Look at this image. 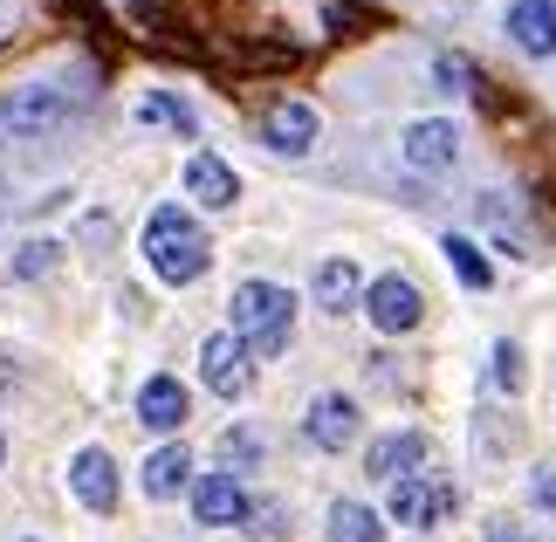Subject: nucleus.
<instances>
[{
    "label": "nucleus",
    "mask_w": 556,
    "mask_h": 542,
    "mask_svg": "<svg viewBox=\"0 0 556 542\" xmlns=\"http://www.w3.org/2000/svg\"><path fill=\"white\" fill-rule=\"evenodd\" d=\"M144 262H152L159 281H173V289H186V281H200L213 248L200 220H192L186 206H152V220H144Z\"/></svg>",
    "instance_id": "1"
},
{
    "label": "nucleus",
    "mask_w": 556,
    "mask_h": 542,
    "mask_svg": "<svg viewBox=\"0 0 556 542\" xmlns=\"http://www.w3.org/2000/svg\"><path fill=\"white\" fill-rule=\"evenodd\" d=\"M295 330V302L275 281H241L233 289V337H241L248 357H282Z\"/></svg>",
    "instance_id": "2"
},
{
    "label": "nucleus",
    "mask_w": 556,
    "mask_h": 542,
    "mask_svg": "<svg viewBox=\"0 0 556 542\" xmlns=\"http://www.w3.org/2000/svg\"><path fill=\"white\" fill-rule=\"evenodd\" d=\"M97 90L90 83H21V90H8L0 97V131H14V138H49V131H62L70 124V111H83Z\"/></svg>",
    "instance_id": "3"
},
{
    "label": "nucleus",
    "mask_w": 556,
    "mask_h": 542,
    "mask_svg": "<svg viewBox=\"0 0 556 542\" xmlns=\"http://www.w3.org/2000/svg\"><path fill=\"white\" fill-rule=\"evenodd\" d=\"M454 515V488L433 481V474H405V481H392V522L405 529H433Z\"/></svg>",
    "instance_id": "4"
},
{
    "label": "nucleus",
    "mask_w": 556,
    "mask_h": 542,
    "mask_svg": "<svg viewBox=\"0 0 556 542\" xmlns=\"http://www.w3.org/2000/svg\"><path fill=\"white\" fill-rule=\"evenodd\" d=\"M365 310H371V323H378L384 337H405V330H419L426 302H419V289L405 275H378L371 289H365Z\"/></svg>",
    "instance_id": "5"
},
{
    "label": "nucleus",
    "mask_w": 556,
    "mask_h": 542,
    "mask_svg": "<svg viewBox=\"0 0 556 542\" xmlns=\"http://www.w3.org/2000/svg\"><path fill=\"white\" fill-rule=\"evenodd\" d=\"M200 378H206V392H220V399H241V392H248L254 357L241 351V337H233V330L206 337V351H200Z\"/></svg>",
    "instance_id": "6"
},
{
    "label": "nucleus",
    "mask_w": 556,
    "mask_h": 542,
    "mask_svg": "<svg viewBox=\"0 0 556 542\" xmlns=\"http://www.w3.org/2000/svg\"><path fill=\"white\" fill-rule=\"evenodd\" d=\"M192 515H200L206 529L248 522V488L233 481V474H200V481H192Z\"/></svg>",
    "instance_id": "7"
},
{
    "label": "nucleus",
    "mask_w": 556,
    "mask_h": 542,
    "mask_svg": "<svg viewBox=\"0 0 556 542\" xmlns=\"http://www.w3.org/2000/svg\"><path fill=\"white\" fill-rule=\"evenodd\" d=\"M70 488H76V502H83V508L111 515V508H117V461H111L103 446H83L76 461H70Z\"/></svg>",
    "instance_id": "8"
},
{
    "label": "nucleus",
    "mask_w": 556,
    "mask_h": 542,
    "mask_svg": "<svg viewBox=\"0 0 556 542\" xmlns=\"http://www.w3.org/2000/svg\"><path fill=\"white\" fill-rule=\"evenodd\" d=\"M303 432L324 453H344L351 440H357V399H344V392H324L309 405V419H303Z\"/></svg>",
    "instance_id": "9"
},
{
    "label": "nucleus",
    "mask_w": 556,
    "mask_h": 542,
    "mask_svg": "<svg viewBox=\"0 0 556 542\" xmlns=\"http://www.w3.org/2000/svg\"><path fill=\"white\" fill-rule=\"evenodd\" d=\"M262 144L282 151V159H303V151L316 144V111L309 103H275V111L262 117Z\"/></svg>",
    "instance_id": "10"
},
{
    "label": "nucleus",
    "mask_w": 556,
    "mask_h": 542,
    "mask_svg": "<svg viewBox=\"0 0 556 542\" xmlns=\"http://www.w3.org/2000/svg\"><path fill=\"white\" fill-rule=\"evenodd\" d=\"M508 41L522 55H556V0H516L508 8Z\"/></svg>",
    "instance_id": "11"
},
{
    "label": "nucleus",
    "mask_w": 556,
    "mask_h": 542,
    "mask_svg": "<svg viewBox=\"0 0 556 542\" xmlns=\"http://www.w3.org/2000/svg\"><path fill=\"white\" fill-rule=\"evenodd\" d=\"M186 412H192V399H186V385L179 378H144V392H138V419L152 426V432H179L186 426Z\"/></svg>",
    "instance_id": "12"
},
{
    "label": "nucleus",
    "mask_w": 556,
    "mask_h": 542,
    "mask_svg": "<svg viewBox=\"0 0 556 542\" xmlns=\"http://www.w3.org/2000/svg\"><path fill=\"white\" fill-rule=\"evenodd\" d=\"M365 467L378 474V481H405V474L426 467V432H384V440H371Z\"/></svg>",
    "instance_id": "13"
},
{
    "label": "nucleus",
    "mask_w": 556,
    "mask_h": 542,
    "mask_svg": "<svg viewBox=\"0 0 556 542\" xmlns=\"http://www.w3.org/2000/svg\"><path fill=\"white\" fill-rule=\"evenodd\" d=\"M454 151H460V131L446 117H426L405 131V159H413L419 172H440V165H454Z\"/></svg>",
    "instance_id": "14"
},
{
    "label": "nucleus",
    "mask_w": 556,
    "mask_h": 542,
    "mask_svg": "<svg viewBox=\"0 0 556 542\" xmlns=\"http://www.w3.org/2000/svg\"><path fill=\"white\" fill-rule=\"evenodd\" d=\"M316 302H324L330 316H344L365 302V275H357V262H344V254H330L324 268H316Z\"/></svg>",
    "instance_id": "15"
},
{
    "label": "nucleus",
    "mask_w": 556,
    "mask_h": 542,
    "mask_svg": "<svg viewBox=\"0 0 556 542\" xmlns=\"http://www.w3.org/2000/svg\"><path fill=\"white\" fill-rule=\"evenodd\" d=\"M186 192L200 206H233V192H241V179H233L227 159H213V151H200V159L186 165Z\"/></svg>",
    "instance_id": "16"
},
{
    "label": "nucleus",
    "mask_w": 556,
    "mask_h": 542,
    "mask_svg": "<svg viewBox=\"0 0 556 542\" xmlns=\"http://www.w3.org/2000/svg\"><path fill=\"white\" fill-rule=\"evenodd\" d=\"M179 488H192V453L186 446H159L152 461H144V494H152V502H173Z\"/></svg>",
    "instance_id": "17"
},
{
    "label": "nucleus",
    "mask_w": 556,
    "mask_h": 542,
    "mask_svg": "<svg viewBox=\"0 0 556 542\" xmlns=\"http://www.w3.org/2000/svg\"><path fill=\"white\" fill-rule=\"evenodd\" d=\"M440 248H446V262H454V275H460V289H475V295H481L488 281H495V268H488V254H481L475 241H467V234H446Z\"/></svg>",
    "instance_id": "18"
},
{
    "label": "nucleus",
    "mask_w": 556,
    "mask_h": 542,
    "mask_svg": "<svg viewBox=\"0 0 556 542\" xmlns=\"http://www.w3.org/2000/svg\"><path fill=\"white\" fill-rule=\"evenodd\" d=\"M330 542H384V522L365 502H337L330 508Z\"/></svg>",
    "instance_id": "19"
},
{
    "label": "nucleus",
    "mask_w": 556,
    "mask_h": 542,
    "mask_svg": "<svg viewBox=\"0 0 556 542\" xmlns=\"http://www.w3.org/2000/svg\"><path fill=\"white\" fill-rule=\"evenodd\" d=\"M138 117H144V124H165V131H179V138L200 131V117H192L179 97H165V90H159V97H144V103H138Z\"/></svg>",
    "instance_id": "20"
},
{
    "label": "nucleus",
    "mask_w": 556,
    "mask_h": 542,
    "mask_svg": "<svg viewBox=\"0 0 556 542\" xmlns=\"http://www.w3.org/2000/svg\"><path fill=\"white\" fill-rule=\"evenodd\" d=\"M55 268V241H28L14 254V275H49Z\"/></svg>",
    "instance_id": "21"
},
{
    "label": "nucleus",
    "mask_w": 556,
    "mask_h": 542,
    "mask_svg": "<svg viewBox=\"0 0 556 542\" xmlns=\"http://www.w3.org/2000/svg\"><path fill=\"white\" fill-rule=\"evenodd\" d=\"M495 385H502V392L522 385V351H516V343H495Z\"/></svg>",
    "instance_id": "22"
},
{
    "label": "nucleus",
    "mask_w": 556,
    "mask_h": 542,
    "mask_svg": "<svg viewBox=\"0 0 556 542\" xmlns=\"http://www.w3.org/2000/svg\"><path fill=\"white\" fill-rule=\"evenodd\" d=\"M433 76H440V90H467V83H475V70H467L460 55H440V62H433Z\"/></svg>",
    "instance_id": "23"
},
{
    "label": "nucleus",
    "mask_w": 556,
    "mask_h": 542,
    "mask_svg": "<svg viewBox=\"0 0 556 542\" xmlns=\"http://www.w3.org/2000/svg\"><path fill=\"white\" fill-rule=\"evenodd\" d=\"M220 453H227V461H254V453H262V440L241 426V432H227V440H220Z\"/></svg>",
    "instance_id": "24"
},
{
    "label": "nucleus",
    "mask_w": 556,
    "mask_h": 542,
    "mask_svg": "<svg viewBox=\"0 0 556 542\" xmlns=\"http://www.w3.org/2000/svg\"><path fill=\"white\" fill-rule=\"evenodd\" d=\"M536 502L556 508V467H536Z\"/></svg>",
    "instance_id": "25"
},
{
    "label": "nucleus",
    "mask_w": 556,
    "mask_h": 542,
    "mask_svg": "<svg viewBox=\"0 0 556 542\" xmlns=\"http://www.w3.org/2000/svg\"><path fill=\"white\" fill-rule=\"evenodd\" d=\"M488 542H536V535H522L516 522H495V529H488Z\"/></svg>",
    "instance_id": "26"
}]
</instances>
